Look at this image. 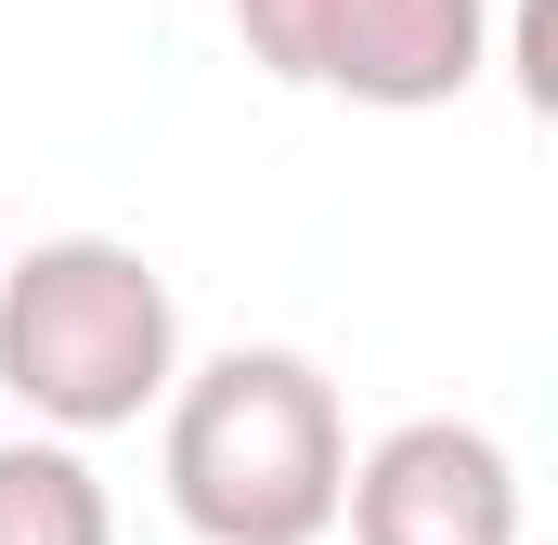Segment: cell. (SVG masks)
Masks as SVG:
<instances>
[{"label": "cell", "instance_id": "2", "mask_svg": "<svg viewBox=\"0 0 558 545\" xmlns=\"http://www.w3.org/2000/svg\"><path fill=\"white\" fill-rule=\"evenodd\" d=\"M182 377V299L118 234H39L0 261V390L39 415V441L143 428Z\"/></svg>", "mask_w": 558, "mask_h": 545}, {"label": "cell", "instance_id": "1", "mask_svg": "<svg viewBox=\"0 0 558 545\" xmlns=\"http://www.w3.org/2000/svg\"><path fill=\"white\" fill-rule=\"evenodd\" d=\"M169 507L195 545H325L351 481V415L299 351H221L169 377Z\"/></svg>", "mask_w": 558, "mask_h": 545}, {"label": "cell", "instance_id": "3", "mask_svg": "<svg viewBox=\"0 0 558 545\" xmlns=\"http://www.w3.org/2000/svg\"><path fill=\"white\" fill-rule=\"evenodd\" d=\"M234 39L286 92L428 118L494 65V0H234Z\"/></svg>", "mask_w": 558, "mask_h": 545}, {"label": "cell", "instance_id": "5", "mask_svg": "<svg viewBox=\"0 0 558 545\" xmlns=\"http://www.w3.org/2000/svg\"><path fill=\"white\" fill-rule=\"evenodd\" d=\"M0 545H118V507L78 441H0Z\"/></svg>", "mask_w": 558, "mask_h": 545}, {"label": "cell", "instance_id": "4", "mask_svg": "<svg viewBox=\"0 0 558 545\" xmlns=\"http://www.w3.org/2000/svg\"><path fill=\"white\" fill-rule=\"evenodd\" d=\"M351 545H520V468L468 415H403L338 481Z\"/></svg>", "mask_w": 558, "mask_h": 545}]
</instances>
